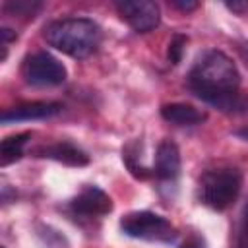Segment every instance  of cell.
<instances>
[{
	"mask_svg": "<svg viewBox=\"0 0 248 248\" xmlns=\"http://www.w3.org/2000/svg\"><path fill=\"white\" fill-rule=\"evenodd\" d=\"M186 43H188V39H186L184 35H180V33H176V35L170 39V43H169V52H167L170 64H178V62H180Z\"/></svg>",
	"mask_w": 248,
	"mask_h": 248,
	"instance_id": "obj_14",
	"label": "cell"
},
{
	"mask_svg": "<svg viewBox=\"0 0 248 248\" xmlns=\"http://www.w3.org/2000/svg\"><path fill=\"white\" fill-rule=\"evenodd\" d=\"M188 87L198 99L223 112L240 114L248 110V97L238 91V68L223 50L207 48L196 58L188 72Z\"/></svg>",
	"mask_w": 248,
	"mask_h": 248,
	"instance_id": "obj_1",
	"label": "cell"
},
{
	"mask_svg": "<svg viewBox=\"0 0 248 248\" xmlns=\"http://www.w3.org/2000/svg\"><path fill=\"white\" fill-rule=\"evenodd\" d=\"M62 110V105L56 101H33V103H23L17 107L8 108L2 114L4 124L12 122H21V120H43L58 114Z\"/></svg>",
	"mask_w": 248,
	"mask_h": 248,
	"instance_id": "obj_8",
	"label": "cell"
},
{
	"mask_svg": "<svg viewBox=\"0 0 248 248\" xmlns=\"http://www.w3.org/2000/svg\"><path fill=\"white\" fill-rule=\"evenodd\" d=\"M70 209L74 215L79 217H103L112 209V200L107 192H103L99 186H85L72 202H70Z\"/></svg>",
	"mask_w": 248,
	"mask_h": 248,
	"instance_id": "obj_7",
	"label": "cell"
},
{
	"mask_svg": "<svg viewBox=\"0 0 248 248\" xmlns=\"http://www.w3.org/2000/svg\"><path fill=\"white\" fill-rule=\"evenodd\" d=\"M6 10L14 12L16 16H35V12L41 8V2H29V0H16V2H6Z\"/></svg>",
	"mask_w": 248,
	"mask_h": 248,
	"instance_id": "obj_13",
	"label": "cell"
},
{
	"mask_svg": "<svg viewBox=\"0 0 248 248\" xmlns=\"http://www.w3.org/2000/svg\"><path fill=\"white\" fill-rule=\"evenodd\" d=\"M120 229L124 234L149 242H172L176 238V229L170 221L153 211H134L120 219Z\"/></svg>",
	"mask_w": 248,
	"mask_h": 248,
	"instance_id": "obj_4",
	"label": "cell"
},
{
	"mask_svg": "<svg viewBox=\"0 0 248 248\" xmlns=\"http://www.w3.org/2000/svg\"><path fill=\"white\" fill-rule=\"evenodd\" d=\"M29 138H31L29 132L4 138L2 143H0V163L2 165H10V163L17 161L23 155V147H25V143H27Z\"/></svg>",
	"mask_w": 248,
	"mask_h": 248,
	"instance_id": "obj_12",
	"label": "cell"
},
{
	"mask_svg": "<svg viewBox=\"0 0 248 248\" xmlns=\"http://www.w3.org/2000/svg\"><path fill=\"white\" fill-rule=\"evenodd\" d=\"M242 174L236 169H213L200 178V202L215 211L227 209L240 194Z\"/></svg>",
	"mask_w": 248,
	"mask_h": 248,
	"instance_id": "obj_3",
	"label": "cell"
},
{
	"mask_svg": "<svg viewBox=\"0 0 248 248\" xmlns=\"http://www.w3.org/2000/svg\"><path fill=\"white\" fill-rule=\"evenodd\" d=\"M23 76H25V81L31 83V85H37V87H52V85L64 83V79H66V68L50 52L39 50V52H33L31 56L25 58Z\"/></svg>",
	"mask_w": 248,
	"mask_h": 248,
	"instance_id": "obj_5",
	"label": "cell"
},
{
	"mask_svg": "<svg viewBox=\"0 0 248 248\" xmlns=\"http://www.w3.org/2000/svg\"><path fill=\"white\" fill-rule=\"evenodd\" d=\"M231 12L234 14H248V0H236V2H227L225 4Z\"/></svg>",
	"mask_w": 248,
	"mask_h": 248,
	"instance_id": "obj_16",
	"label": "cell"
},
{
	"mask_svg": "<svg viewBox=\"0 0 248 248\" xmlns=\"http://www.w3.org/2000/svg\"><path fill=\"white\" fill-rule=\"evenodd\" d=\"M161 116L176 126H194V124H202L205 120V112L198 110L192 105L186 103H169L163 105L161 108Z\"/></svg>",
	"mask_w": 248,
	"mask_h": 248,
	"instance_id": "obj_11",
	"label": "cell"
},
{
	"mask_svg": "<svg viewBox=\"0 0 248 248\" xmlns=\"http://www.w3.org/2000/svg\"><path fill=\"white\" fill-rule=\"evenodd\" d=\"M180 248H203V242H202V238H200V236L192 234L190 238H186V240L180 244Z\"/></svg>",
	"mask_w": 248,
	"mask_h": 248,
	"instance_id": "obj_17",
	"label": "cell"
},
{
	"mask_svg": "<svg viewBox=\"0 0 248 248\" xmlns=\"http://www.w3.org/2000/svg\"><path fill=\"white\" fill-rule=\"evenodd\" d=\"M244 50H246V56H248V43L244 45Z\"/></svg>",
	"mask_w": 248,
	"mask_h": 248,
	"instance_id": "obj_19",
	"label": "cell"
},
{
	"mask_svg": "<svg viewBox=\"0 0 248 248\" xmlns=\"http://www.w3.org/2000/svg\"><path fill=\"white\" fill-rule=\"evenodd\" d=\"M2 248H4V246H2Z\"/></svg>",
	"mask_w": 248,
	"mask_h": 248,
	"instance_id": "obj_20",
	"label": "cell"
},
{
	"mask_svg": "<svg viewBox=\"0 0 248 248\" xmlns=\"http://www.w3.org/2000/svg\"><path fill=\"white\" fill-rule=\"evenodd\" d=\"M236 248H248V202L242 209L240 223H238V234H236Z\"/></svg>",
	"mask_w": 248,
	"mask_h": 248,
	"instance_id": "obj_15",
	"label": "cell"
},
{
	"mask_svg": "<svg viewBox=\"0 0 248 248\" xmlns=\"http://www.w3.org/2000/svg\"><path fill=\"white\" fill-rule=\"evenodd\" d=\"M45 39L72 58H87L101 43V27L89 17H62L45 27Z\"/></svg>",
	"mask_w": 248,
	"mask_h": 248,
	"instance_id": "obj_2",
	"label": "cell"
},
{
	"mask_svg": "<svg viewBox=\"0 0 248 248\" xmlns=\"http://www.w3.org/2000/svg\"><path fill=\"white\" fill-rule=\"evenodd\" d=\"M155 176L163 182H172L180 172V151L174 141L165 140L157 147L155 155Z\"/></svg>",
	"mask_w": 248,
	"mask_h": 248,
	"instance_id": "obj_9",
	"label": "cell"
},
{
	"mask_svg": "<svg viewBox=\"0 0 248 248\" xmlns=\"http://www.w3.org/2000/svg\"><path fill=\"white\" fill-rule=\"evenodd\" d=\"M170 6H174V8L182 10V12H190V10H194L198 4H196V2H180V0H172Z\"/></svg>",
	"mask_w": 248,
	"mask_h": 248,
	"instance_id": "obj_18",
	"label": "cell"
},
{
	"mask_svg": "<svg viewBox=\"0 0 248 248\" xmlns=\"http://www.w3.org/2000/svg\"><path fill=\"white\" fill-rule=\"evenodd\" d=\"M35 153L39 157H48V159H54L58 163L70 165V167H83V165L89 163L87 153L81 151L79 147H76L74 143H68V141H60V143L39 147V149H35Z\"/></svg>",
	"mask_w": 248,
	"mask_h": 248,
	"instance_id": "obj_10",
	"label": "cell"
},
{
	"mask_svg": "<svg viewBox=\"0 0 248 248\" xmlns=\"http://www.w3.org/2000/svg\"><path fill=\"white\" fill-rule=\"evenodd\" d=\"M122 19L138 33H147L159 25L161 12L155 2L136 0V2H116L114 4Z\"/></svg>",
	"mask_w": 248,
	"mask_h": 248,
	"instance_id": "obj_6",
	"label": "cell"
}]
</instances>
